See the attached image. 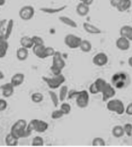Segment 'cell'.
<instances>
[{
	"label": "cell",
	"instance_id": "obj_1",
	"mask_svg": "<svg viewBox=\"0 0 132 147\" xmlns=\"http://www.w3.org/2000/svg\"><path fill=\"white\" fill-rule=\"evenodd\" d=\"M27 121L24 120V119H20V120H18L13 123V125L11 128V132L9 133L19 140L23 139V138H27Z\"/></svg>",
	"mask_w": 132,
	"mask_h": 147
},
{
	"label": "cell",
	"instance_id": "obj_2",
	"mask_svg": "<svg viewBox=\"0 0 132 147\" xmlns=\"http://www.w3.org/2000/svg\"><path fill=\"white\" fill-rule=\"evenodd\" d=\"M42 79H43V82H45L47 86L52 90L59 88V87H61L66 81L65 77L63 76V74L53 75L52 77H43Z\"/></svg>",
	"mask_w": 132,
	"mask_h": 147
},
{
	"label": "cell",
	"instance_id": "obj_3",
	"mask_svg": "<svg viewBox=\"0 0 132 147\" xmlns=\"http://www.w3.org/2000/svg\"><path fill=\"white\" fill-rule=\"evenodd\" d=\"M27 128L31 133H32L33 131H36L37 133H45V131L48 129V123L43 120L33 119V120H31L29 123H27Z\"/></svg>",
	"mask_w": 132,
	"mask_h": 147
},
{
	"label": "cell",
	"instance_id": "obj_4",
	"mask_svg": "<svg viewBox=\"0 0 132 147\" xmlns=\"http://www.w3.org/2000/svg\"><path fill=\"white\" fill-rule=\"evenodd\" d=\"M107 108L109 111L114 112L117 115H123L125 114V106L121 100L119 99H111L107 102Z\"/></svg>",
	"mask_w": 132,
	"mask_h": 147
},
{
	"label": "cell",
	"instance_id": "obj_5",
	"mask_svg": "<svg viewBox=\"0 0 132 147\" xmlns=\"http://www.w3.org/2000/svg\"><path fill=\"white\" fill-rule=\"evenodd\" d=\"M81 42H82V39L79 36L75 35V34L72 33H69L64 37V44L66 45V47H68L71 49H79Z\"/></svg>",
	"mask_w": 132,
	"mask_h": 147
},
{
	"label": "cell",
	"instance_id": "obj_6",
	"mask_svg": "<svg viewBox=\"0 0 132 147\" xmlns=\"http://www.w3.org/2000/svg\"><path fill=\"white\" fill-rule=\"evenodd\" d=\"M75 102H77V105L79 108H86L88 105H89L90 102V95H89V91L87 90H81L78 93V95L75 98Z\"/></svg>",
	"mask_w": 132,
	"mask_h": 147
},
{
	"label": "cell",
	"instance_id": "obj_7",
	"mask_svg": "<svg viewBox=\"0 0 132 147\" xmlns=\"http://www.w3.org/2000/svg\"><path fill=\"white\" fill-rule=\"evenodd\" d=\"M127 75L125 73L123 72H119V73H115L111 78V84L114 86L116 88H123V87L125 86L127 84Z\"/></svg>",
	"mask_w": 132,
	"mask_h": 147
},
{
	"label": "cell",
	"instance_id": "obj_8",
	"mask_svg": "<svg viewBox=\"0 0 132 147\" xmlns=\"http://www.w3.org/2000/svg\"><path fill=\"white\" fill-rule=\"evenodd\" d=\"M34 13H35V10H34V8L32 6L27 5L20 9V11H19V17H20L22 20L28 21V20L32 19L34 16Z\"/></svg>",
	"mask_w": 132,
	"mask_h": 147
},
{
	"label": "cell",
	"instance_id": "obj_9",
	"mask_svg": "<svg viewBox=\"0 0 132 147\" xmlns=\"http://www.w3.org/2000/svg\"><path fill=\"white\" fill-rule=\"evenodd\" d=\"M101 94H102L103 101L104 102H108L109 100L112 99L113 97L115 96V94H116L115 87L113 86L111 84L107 83L105 84V86H104V88L102 89Z\"/></svg>",
	"mask_w": 132,
	"mask_h": 147
},
{
	"label": "cell",
	"instance_id": "obj_10",
	"mask_svg": "<svg viewBox=\"0 0 132 147\" xmlns=\"http://www.w3.org/2000/svg\"><path fill=\"white\" fill-rule=\"evenodd\" d=\"M109 57L106 53L104 52H98L93 57V64L96 67H104L108 64Z\"/></svg>",
	"mask_w": 132,
	"mask_h": 147
},
{
	"label": "cell",
	"instance_id": "obj_11",
	"mask_svg": "<svg viewBox=\"0 0 132 147\" xmlns=\"http://www.w3.org/2000/svg\"><path fill=\"white\" fill-rule=\"evenodd\" d=\"M115 46L119 51H128V49H130V41L128 39L125 38V37L120 36L117 40H116Z\"/></svg>",
	"mask_w": 132,
	"mask_h": 147
},
{
	"label": "cell",
	"instance_id": "obj_12",
	"mask_svg": "<svg viewBox=\"0 0 132 147\" xmlns=\"http://www.w3.org/2000/svg\"><path fill=\"white\" fill-rule=\"evenodd\" d=\"M52 65H55V67L61 68V69H63L65 67V61L63 57H62L61 53L59 51H56L55 54L52 56Z\"/></svg>",
	"mask_w": 132,
	"mask_h": 147
},
{
	"label": "cell",
	"instance_id": "obj_13",
	"mask_svg": "<svg viewBox=\"0 0 132 147\" xmlns=\"http://www.w3.org/2000/svg\"><path fill=\"white\" fill-rule=\"evenodd\" d=\"M14 88L15 87L12 86V84L11 82L2 84V86H0V89H1V91H2L3 98L7 99V98H9V97H11L14 93Z\"/></svg>",
	"mask_w": 132,
	"mask_h": 147
},
{
	"label": "cell",
	"instance_id": "obj_14",
	"mask_svg": "<svg viewBox=\"0 0 132 147\" xmlns=\"http://www.w3.org/2000/svg\"><path fill=\"white\" fill-rule=\"evenodd\" d=\"M67 8V6H61V7H43V8H41L40 11L45 12V13L47 14H57V13H59V12L63 11L65 9Z\"/></svg>",
	"mask_w": 132,
	"mask_h": 147
},
{
	"label": "cell",
	"instance_id": "obj_15",
	"mask_svg": "<svg viewBox=\"0 0 132 147\" xmlns=\"http://www.w3.org/2000/svg\"><path fill=\"white\" fill-rule=\"evenodd\" d=\"M83 29L86 32L90 33V34H100L102 33V30L97 28L94 25L88 23V22H84L83 23Z\"/></svg>",
	"mask_w": 132,
	"mask_h": 147
},
{
	"label": "cell",
	"instance_id": "obj_16",
	"mask_svg": "<svg viewBox=\"0 0 132 147\" xmlns=\"http://www.w3.org/2000/svg\"><path fill=\"white\" fill-rule=\"evenodd\" d=\"M24 81H25V74L18 72L12 75V77L11 79V83L12 84V86L14 87H17V86H20L21 84L24 83Z\"/></svg>",
	"mask_w": 132,
	"mask_h": 147
},
{
	"label": "cell",
	"instance_id": "obj_17",
	"mask_svg": "<svg viewBox=\"0 0 132 147\" xmlns=\"http://www.w3.org/2000/svg\"><path fill=\"white\" fill-rule=\"evenodd\" d=\"M75 11L79 16H86L90 12V6L84 4L82 2H79L75 8Z\"/></svg>",
	"mask_w": 132,
	"mask_h": 147
},
{
	"label": "cell",
	"instance_id": "obj_18",
	"mask_svg": "<svg viewBox=\"0 0 132 147\" xmlns=\"http://www.w3.org/2000/svg\"><path fill=\"white\" fill-rule=\"evenodd\" d=\"M120 36L125 37L132 42V26H128V25H125L120 29Z\"/></svg>",
	"mask_w": 132,
	"mask_h": 147
},
{
	"label": "cell",
	"instance_id": "obj_19",
	"mask_svg": "<svg viewBox=\"0 0 132 147\" xmlns=\"http://www.w3.org/2000/svg\"><path fill=\"white\" fill-rule=\"evenodd\" d=\"M45 45H37V46L35 45V46H33L32 51L36 57L40 58V59H45Z\"/></svg>",
	"mask_w": 132,
	"mask_h": 147
},
{
	"label": "cell",
	"instance_id": "obj_20",
	"mask_svg": "<svg viewBox=\"0 0 132 147\" xmlns=\"http://www.w3.org/2000/svg\"><path fill=\"white\" fill-rule=\"evenodd\" d=\"M20 45H21V47H23V48H26L27 49H32L33 46H34L32 37H30V36H23V37H21Z\"/></svg>",
	"mask_w": 132,
	"mask_h": 147
},
{
	"label": "cell",
	"instance_id": "obj_21",
	"mask_svg": "<svg viewBox=\"0 0 132 147\" xmlns=\"http://www.w3.org/2000/svg\"><path fill=\"white\" fill-rule=\"evenodd\" d=\"M16 57L19 61H26L28 58V49L23 47H20L16 51Z\"/></svg>",
	"mask_w": 132,
	"mask_h": 147
},
{
	"label": "cell",
	"instance_id": "obj_22",
	"mask_svg": "<svg viewBox=\"0 0 132 147\" xmlns=\"http://www.w3.org/2000/svg\"><path fill=\"white\" fill-rule=\"evenodd\" d=\"M132 5V1L131 0H121V2L119 3V5L117 6V11L119 12H125L128 11L130 9Z\"/></svg>",
	"mask_w": 132,
	"mask_h": 147
},
{
	"label": "cell",
	"instance_id": "obj_23",
	"mask_svg": "<svg viewBox=\"0 0 132 147\" xmlns=\"http://www.w3.org/2000/svg\"><path fill=\"white\" fill-rule=\"evenodd\" d=\"M9 51V42L6 39H0V59L4 58Z\"/></svg>",
	"mask_w": 132,
	"mask_h": 147
},
{
	"label": "cell",
	"instance_id": "obj_24",
	"mask_svg": "<svg viewBox=\"0 0 132 147\" xmlns=\"http://www.w3.org/2000/svg\"><path fill=\"white\" fill-rule=\"evenodd\" d=\"M59 20L61 21L62 24H64V25H66V26H68L70 28H73V29H77V22H75V20H73L70 17L65 16V15H64V16H59Z\"/></svg>",
	"mask_w": 132,
	"mask_h": 147
},
{
	"label": "cell",
	"instance_id": "obj_25",
	"mask_svg": "<svg viewBox=\"0 0 132 147\" xmlns=\"http://www.w3.org/2000/svg\"><path fill=\"white\" fill-rule=\"evenodd\" d=\"M13 27H14V21H13V19L8 20L7 24H6V27H5V36H4V39L8 40L9 38V36H11V33H12V30H13Z\"/></svg>",
	"mask_w": 132,
	"mask_h": 147
},
{
	"label": "cell",
	"instance_id": "obj_26",
	"mask_svg": "<svg viewBox=\"0 0 132 147\" xmlns=\"http://www.w3.org/2000/svg\"><path fill=\"white\" fill-rule=\"evenodd\" d=\"M18 142H19V139L15 138L14 136H12L11 133H9L7 136L5 138V143L7 146L9 147H14V146H17L18 145Z\"/></svg>",
	"mask_w": 132,
	"mask_h": 147
},
{
	"label": "cell",
	"instance_id": "obj_27",
	"mask_svg": "<svg viewBox=\"0 0 132 147\" xmlns=\"http://www.w3.org/2000/svg\"><path fill=\"white\" fill-rule=\"evenodd\" d=\"M68 91H69V88L65 84H62V86L59 87V102H64V100L67 98V96H68Z\"/></svg>",
	"mask_w": 132,
	"mask_h": 147
},
{
	"label": "cell",
	"instance_id": "obj_28",
	"mask_svg": "<svg viewBox=\"0 0 132 147\" xmlns=\"http://www.w3.org/2000/svg\"><path fill=\"white\" fill-rule=\"evenodd\" d=\"M112 136L114 138H122L125 135V131H124V127L122 125H115L113 126L112 130H111Z\"/></svg>",
	"mask_w": 132,
	"mask_h": 147
},
{
	"label": "cell",
	"instance_id": "obj_29",
	"mask_svg": "<svg viewBox=\"0 0 132 147\" xmlns=\"http://www.w3.org/2000/svg\"><path fill=\"white\" fill-rule=\"evenodd\" d=\"M79 49H80V51L83 52H90L93 49L92 43L90 41H88V40H82V42H81L79 46Z\"/></svg>",
	"mask_w": 132,
	"mask_h": 147
},
{
	"label": "cell",
	"instance_id": "obj_30",
	"mask_svg": "<svg viewBox=\"0 0 132 147\" xmlns=\"http://www.w3.org/2000/svg\"><path fill=\"white\" fill-rule=\"evenodd\" d=\"M31 101H32L34 104H40L43 101V95L41 92H34L31 94Z\"/></svg>",
	"mask_w": 132,
	"mask_h": 147
},
{
	"label": "cell",
	"instance_id": "obj_31",
	"mask_svg": "<svg viewBox=\"0 0 132 147\" xmlns=\"http://www.w3.org/2000/svg\"><path fill=\"white\" fill-rule=\"evenodd\" d=\"M48 95H49L50 100H51L52 104L54 105V106H58V105H59V95L57 94L56 92L52 91V89H50L49 91H48Z\"/></svg>",
	"mask_w": 132,
	"mask_h": 147
},
{
	"label": "cell",
	"instance_id": "obj_32",
	"mask_svg": "<svg viewBox=\"0 0 132 147\" xmlns=\"http://www.w3.org/2000/svg\"><path fill=\"white\" fill-rule=\"evenodd\" d=\"M45 142H43V139L41 136H36L33 138L32 142H31V146L34 147H39V146H43Z\"/></svg>",
	"mask_w": 132,
	"mask_h": 147
},
{
	"label": "cell",
	"instance_id": "obj_33",
	"mask_svg": "<svg viewBox=\"0 0 132 147\" xmlns=\"http://www.w3.org/2000/svg\"><path fill=\"white\" fill-rule=\"evenodd\" d=\"M59 109H61V110L63 112L64 115H68V114H70V112L72 110V107H71L70 104L62 102V104L61 105V106H59Z\"/></svg>",
	"mask_w": 132,
	"mask_h": 147
},
{
	"label": "cell",
	"instance_id": "obj_34",
	"mask_svg": "<svg viewBox=\"0 0 132 147\" xmlns=\"http://www.w3.org/2000/svg\"><path fill=\"white\" fill-rule=\"evenodd\" d=\"M92 145L94 146V147H95V146H105L106 145V142H105V140H104L103 138L96 137V138H94V139L93 140Z\"/></svg>",
	"mask_w": 132,
	"mask_h": 147
},
{
	"label": "cell",
	"instance_id": "obj_35",
	"mask_svg": "<svg viewBox=\"0 0 132 147\" xmlns=\"http://www.w3.org/2000/svg\"><path fill=\"white\" fill-rule=\"evenodd\" d=\"M94 84L96 86V87L98 88V90H99V92L101 93V91H102V89L104 88V86H105V84H107V82H106V80H104V79H102V78H98V79H96L95 81H94Z\"/></svg>",
	"mask_w": 132,
	"mask_h": 147
},
{
	"label": "cell",
	"instance_id": "obj_36",
	"mask_svg": "<svg viewBox=\"0 0 132 147\" xmlns=\"http://www.w3.org/2000/svg\"><path fill=\"white\" fill-rule=\"evenodd\" d=\"M64 116L63 112H62L61 109H56L51 113V119L52 120H59Z\"/></svg>",
	"mask_w": 132,
	"mask_h": 147
},
{
	"label": "cell",
	"instance_id": "obj_37",
	"mask_svg": "<svg viewBox=\"0 0 132 147\" xmlns=\"http://www.w3.org/2000/svg\"><path fill=\"white\" fill-rule=\"evenodd\" d=\"M55 49L52 48V47H45V58H48V57H52L53 55L55 54Z\"/></svg>",
	"mask_w": 132,
	"mask_h": 147
},
{
	"label": "cell",
	"instance_id": "obj_38",
	"mask_svg": "<svg viewBox=\"0 0 132 147\" xmlns=\"http://www.w3.org/2000/svg\"><path fill=\"white\" fill-rule=\"evenodd\" d=\"M31 37H32L34 46H35V45H36V46H37V45H45V41H43V39L41 36L33 35V36H31Z\"/></svg>",
	"mask_w": 132,
	"mask_h": 147
},
{
	"label": "cell",
	"instance_id": "obj_39",
	"mask_svg": "<svg viewBox=\"0 0 132 147\" xmlns=\"http://www.w3.org/2000/svg\"><path fill=\"white\" fill-rule=\"evenodd\" d=\"M124 131H125V134L128 137H131L132 136V124L131 123H125L124 126Z\"/></svg>",
	"mask_w": 132,
	"mask_h": 147
},
{
	"label": "cell",
	"instance_id": "obj_40",
	"mask_svg": "<svg viewBox=\"0 0 132 147\" xmlns=\"http://www.w3.org/2000/svg\"><path fill=\"white\" fill-rule=\"evenodd\" d=\"M78 93H79V91H78V90H74V89L69 90V91H68V96H67V98H68L69 100L75 99V98H77V96L78 95Z\"/></svg>",
	"mask_w": 132,
	"mask_h": 147
},
{
	"label": "cell",
	"instance_id": "obj_41",
	"mask_svg": "<svg viewBox=\"0 0 132 147\" xmlns=\"http://www.w3.org/2000/svg\"><path fill=\"white\" fill-rule=\"evenodd\" d=\"M89 93H91V94H93V95H95V94H98V93H100L98 88H97L96 86L94 84V83H93L89 86Z\"/></svg>",
	"mask_w": 132,
	"mask_h": 147
},
{
	"label": "cell",
	"instance_id": "obj_42",
	"mask_svg": "<svg viewBox=\"0 0 132 147\" xmlns=\"http://www.w3.org/2000/svg\"><path fill=\"white\" fill-rule=\"evenodd\" d=\"M50 70H51V72L53 75H59V74H62V69L61 68L55 67V65H51V67H50Z\"/></svg>",
	"mask_w": 132,
	"mask_h": 147
},
{
	"label": "cell",
	"instance_id": "obj_43",
	"mask_svg": "<svg viewBox=\"0 0 132 147\" xmlns=\"http://www.w3.org/2000/svg\"><path fill=\"white\" fill-rule=\"evenodd\" d=\"M8 107V102L6 99H0V112L5 111Z\"/></svg>",
	"mask_w": 132,
	"mask_h": 147
},
{
	"label": "cell",
	"instance_id": "obj_44",
	"mask_svg": "<svg viewBox=\"0 0 132 147\" xmlns=\"http://www.w3.org/2000/svg\"><path fill=\"white\" fill-rule=\"evenodd\" d=\"M125 113L128 116H132V102H129V104L125 106Z\"/></svg>",
	"mask_w": 132,
	"mask_h": 147
},
{
	"label": "cell",
	"instance_id": "obj_45",
	"mask_svg": "<svg viewBox=\"0 0 132 147\" xmlns=\"http://www.w3.org/2000/svg\"><path fill=\"white\" fill-rule=\"evenodd\" d=\"M121 2V0H109V3L113 8H117V6L119 5V3Z\"/></svg>",
	"mask_w": 132,
	"mask_h": 147
},
{
	"label": "cell",
	"instance_id": "obj_46",
	"mask_svg": "<svg viewBox=\"0 0 132 147\" xmlns=\"http://www.w3.org/2000/svg\"><path fill=\"white\" fill-rule=\"evenodd\" d=\"M7 22H8V20H6V19H2V20H0V30L5 29V27H6V24H7Z\"/></svg>",
	"mask_w": 132,
	"mask_h": 147
},
{
	"label": "cell",
	"instance_id": "obj_47",
	"mask_svg": "<svg viewBox=\"0 0 132 147\" xmlns=\"http://www.w3.org/2000/svg\"><path fill=\"white\" fill-rule=\"evenodd\" d=\"M80 2H82V3H84V4H86L88 6H91L93 3V0H82V1H80Z\"/></svg>",
	"mask_w": 132,
	"mask_h": 147
},
{
	"label": "cell",
	"instance_id": "obj_48",
	"mask_svg": "<svg viewBox=\"0 0 132 147\" xmlns=\"http://www.w3.org/2000/svg\"><path fill=\"white\" fill-rule=\"evenodd\" d=\"M5 36V29L0 30V39H3Z\"/></svg>",
	"mask_w": 132,
	"mask_h": 147
},
{
	"label": "cell",
	"instance_id": "obj_49",
	"mask_svg": "<svg viewBox=\"0 0 132 147\" xmlns=\"http://www.w3.org/2000/svg\"><path fill=\"white\" fill-rule=\"evenodd\" d=\"M127 64H128V65H129L130 67H132V56H131V57L128 58V60H127Z\"/></svg>",
	"mask_w": 132,
	"mask_h": 147
},
{
	"label": "cell",
	"instance_id": "obj_50",
	"mask_svg": "<svg viewBox=\"0 0 132 147\" xmlns=\"http://www.w3.org/2000/svg\"><path fill=\"white\" fill-rule=\"evenodd\" d=\"M4 78H5L4 73H3V71H2V70H0V80H3Z\"/></svg>",
	"mask_w": 132,
	"mask_h": 147
},
{
	"label": "cell",
	"instance_id": "obj_51",
	"mask_svg": "<svg viewBox=\"0 0 132 147\" xmlns=\"http://www.w3.org/2000/svg\"><path fill=\"white\" fill-rule=\"evenodd\" d=\"M6 4V0H0V7L4 6Z\"/></svg>",
	"mask_w": 132,
	"mask_h": 147
},
{
	"label": "cell",
	"instance_id": "obj_52",
	"mask_svg": "<svg viewBox=\"0 0 132 147\" xmlns=\"http://www.w3.org/2000/svg\"><path fill=\"white\" fill-rule=\"evenodd\" d=\"M131 22H132V17H131Z\"/></svg>",
	"mask_w": 132,
	"mask_h": 147
},
{
	"label": "cell",
	"instance_id": "obj_53",
	"mask_svg": "<svg viewBox=\"0 0 132 147\" xmlns=\"http://www.w3.org/2000/svg\"><path fill=\"white\" fill-rule=\"evenodd\" d=\"M80 1H82V0H80Z\"/></svg>",
	"mask_w": 132,
	"mask_h": 147
}]
</instances>
